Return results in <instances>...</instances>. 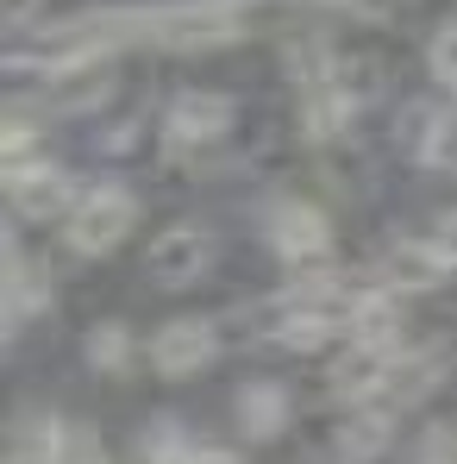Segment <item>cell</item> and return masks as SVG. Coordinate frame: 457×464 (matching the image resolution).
Segmentation results:
<instances>
[{"label":"cell","mask_w":457,"mask_h":464,"mask_svg":"<svg viewBox=\"0 0 457 464\" xmlns=\"http://www.w3.org/2000/svg\"><path fill=\"white\" fill-rule=\"evenodd\" d=\"M132 227H138V195H132V188H119V182L88 188L81 208L70 214V251H76V257H107Z\"/></svg>","instance_id":"obj_1"},{"label":"cell","mask_w":457,"mask_h":464,"mask_svg":"<svg viewBox=\"0 0 457 464\" xmlns=\"http://www.w3.org/2000/svg\"><path fill=\"white\" fill-rule=\"evenodd\" d=\"M232 120H238L232 94H214V88H188V94H176V101H169V113H163V145H169V151L214 145V139H226V132H232Z\"/></svg>","instance_id":"obj_2"},{"label":"cell","mask_w":457,"mask_h":464,"mask_svg":"<svg viewBox=\"0 0 457 464\" xmlns=\"http://www.w3.org/2000/svg\"><path fill=\"white\" fill-rule=\"evenodd\" d=\"M207 264H214V232L195 227V220H176L169 232H157L151 251H145V270H151L157 289H182V283L207 276Z\"/></svg>","instance_id":"obj_3"},{"label":"cell","mask_w":457,"mask_h":464,"mask_svg":"<svg viewBox=\"0 0 457 464\" xmlns=\"http://www.w3.org/2000/svg\"><path fill=\"white\" fill-rule=\"evenodd\" d=\"M6 195L25 220H57V214H76L81 188L70 169L57 163H6Z\"/></svg>","instance_id":"obj_4"},{"label":"cell","mask_w":457,"mask_h":464,"mask_svg":"<svg viewBox=\"0 0 457 464\" xmlns=\"http://www.w3.org/2000/svg\"><path fill=\"white\" fill-rule=\"evenodd\" d=\"M214 352H220L214 320H169V326H157V333H151L157 377H195V371L214 364Z\"/></svg>","instance_id":"obj_5"},{"label":"cell","mask_w":457,"mask_h":464,"mask_svg":"<svg viewBox=\"0 0 457 464\" xmlns=\"http://www.w3.org/2000/svg\"><path fill=\"white\" fill-rule=\"evenodd\" d=\"M270 245H276L289 264H307V257H326L332 227H326V214L307 208V201H276V208H270Z\"/></svg>","instance_id":"obj_6"},{"label":"cell","mask_w":457,"mask_h":464,"mask_svg":"<svg viewBox=\"0 0 457 464\" xmlns=\"http://www.w3.org/2000/svg\"><path fill=\"white\" fill-rule=\"evenodd\" d=\"M388 440H395L388 408H364V414H351V420L332 433L326 459H332V464H370V459H382V452H388Z\"/></svg>","instance_id":"obj_7"},{"label":"cell","mask_w":457,"mask_h":464,"mask_svg":"<svg viewBox=\"0 0 457 464\" xmlns=\"http://www.w3.org/2000/svg\"><path fill=\"white\" fill-rule=\"evenodd\" d=\"M44 308H51V270L32 264L19 245H6V326H19Z\"/></svg>","instance_id":"obj_8"},{"label":"cell","mask_w":457,"mask_h":464,"mask_svg":"<svg viewBox=\"0 0 457 464\" xmlns=\"http://www.w3.org/2000/svg\"><path fill=\"white\" fill-rule=\"evenodd\" d=\"M232 414H238V427L251 440H276L289 427V389L282 383H244L238 401H232Z\"/></svg>","instance_id":"obj_9"},{"label":"cell","mask_w":457,"mask_h":464,"mask_svg":"<svg viewBox=\"0 0 457 464\" xmlns=\"http://www.w3.org/2000/svg\"><path fill=\"white\" fill-rule=\"evenodd\" d=\"M414 157H420L426 169H457V107H439V113L426 120Z\"/></svg>","instance_id":"obj_10"},{"label":"cell","mask_w":457,"mask_h":464,"mask_svg":"<svg viewBox=\"0 0 457 464\" xmlns=\"http://www.w3.org/2000/svg\"><path fill=\"white\" fill-rule=\"evenodd\" d=\"M126 358H132V333L119 320H107V326L88 333V364L94 371H126Z\"/></svg>","instance_id":"obj_11"},{"label":"cell","mask_w":457,"mask_h":464,"mask_svg":"<svg viewBox=\"0 0 457 464\" xmlns=\"http://www.w3.org/2000/svg\"><path fill=\"white\" fill-rule=\"evenodd\" d=\"M426 70H433V82H439L445 94H457V19H445V25L433 32V44H426Z\"/></svg>","instance_id":"obj_12"},{"label":"cell","mask_w":457,"mask_h":464,"mask_svg":"<svg viewBox=\"0 0 457 464\" xmlns=\"http://www.w3.org/2000/svg\"><path fill=\"white\" fill-rule=\"evenodd\" d=\"M426 245H433V257H439L445 270H457V208H445V214L433 220V232H426Z\"/></svg>","instance_id":"obj_13"},{"label":"cell","mask_w":457,"mask_h":464,"mask_svg":"<svg viewBox=\"0 0 457 464\" xmlns=\"http://www.w3.org/2000/svg\"><path fill=\"white\" fill-rule=\"evenodd\" d=\"M32 139H38V126H32V120H25V113L13 107V113H6V163H25Z\"/></svg>","instance_id":"obj_14"},{"label":"cell","mask_w":457,"mask_h":464,"mask_svg":"<svg viewBox=\"0 0 457 464\" xmlns=\"http://www.w3.org/2000/svg\"><path fill=\"white\" fill-rule=\"evenodd\" d=\"M176 464H238L232 452H220V446H195V452H182Z\"/></svg>","instance_id":"obj_15"}]
</instances>
